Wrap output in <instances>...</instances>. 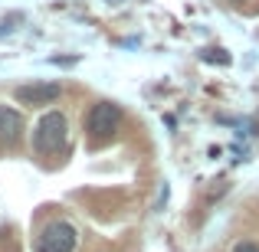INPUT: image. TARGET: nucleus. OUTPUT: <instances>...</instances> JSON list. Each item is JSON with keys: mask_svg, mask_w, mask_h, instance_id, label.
Masks as SVG:
<instances>
[{"mask_svg": "<svg viewBox=\"0 0 259 252\" xmlns=\"http://www.w3.org/2000/svg\"><path fill=\"white\" fill-rule=\"evenodd\" d=\"M121 118H125V115H121V108L115 105V102H99V105H92V112H89V118H85L89 138H92L95 144L112 141L121 128Z\"/></svg>", "mask_w": 259, "mask_h": 252, "instance_id": "f257e3e1", "label": "nucleus"}, {"mask_svg": "<svg viewBox=\"0 0 259 252\" xmlns=\"http://www.w3.org/2000/svg\"><path fill=\"white\" fill-rule=\"evenodd\" d=\"M66 134H69V125L59 112H46L36 125V134H33V144H36L39 154H53L66 144Z\"/></svg>", "mask_w": 259, "mask_h": 252, "instance_id": "f03ea898", "label": "nucleus"}, {"mask_svg": "<svg viewBox=\"0 0 259 252\" xmlns=\"http://www.w3.org/2000/svg\"><path fill=\"white\" fill-rule=\"evenodd\" d=\"M76 236V226H69V223H50L36 239V252H72Z\"/></svg>", "mask_w": 259, "mask_h": 252, "instance_id": "7ed1b4c3", "label": "nucleus"}, {"mask_svg": "<svg viewBox=\"0 0 259 252\" xmlns=\"http://www.w3.org/2000/svg\"><path fill=\"white\" fill-rule=\"evenodd\" d=\"M13 98L20 102V105H50V102L59 98V85L56 82H26V85H17V92H13Z\"/></svg>", "mask_w": 259, "mask_h": 252, "instance_id": "20e7f679", "label": "nucleus"}, {"mask_svg": "<svg viewBox=\"0 0 259 252\" xmlns=\"http://www.w3.org/2000/svg\"><path fill=\"white\" fill-rule=\"evenodd\" d=\"M23 134V115L10 105H0V141L4 144H17Z\"/></svg>", "mask_w": 259, "mask_h": 252, "instance_id": "39448f33", "label": "nucleus"}, {"mask_svg": "<svg viewBox=\"0 0 259 252\" xmlns=\"http://www.w3.org/2000/svg\"><path fill=\"white\" fill-rule=\"evenodd\" d=\"M200 56L207 59V63H217V66H227V63H230V56H227L223 49H203Z\"/></svg>", "mask_w": 259, "mask_h": 252, "instance_id": "423d86ee", "label": "nucleus"}, {"mask_svg": "<svg viewBox=\"0 0 259 252\" xmlns=\"http://www.w3.org/2000/svg\"><path fill=\"white\" fill-rule=\"evenodd\" d=\"M233 252H259V242H240Z\"/></svg>", "mask_w": 259, "mask_h": 252, "instance_id": "0eeeda50", "label": "nucleus"}]
</instances>
